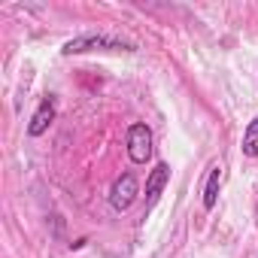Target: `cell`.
I'll list each match as a JSON object with an SVG mask.
<instances>
[{
	"label": "cell",
	"mask_w": 258,
	"mask_h": 258,
	"mask_svg": "<svg viewBox=\"0 0 258 258\" xmlns=\"http://www.w3.org/2000/svg\"><path fill=\"white\" fill-rule=\"evenodd\" d=\"M79 52H134V43H127L121 37H106V34H88L76 37L64 46V55H79Z\"/></svg>",
	"instance_id": "6da1fadb"
},
{
	"label": "cell",
	"mask_w": 258,
	"mask_h": 258,
	"mask_svg": "<svg viewBox=\"0 0 258 258\" xmlns=\"http://www.w3.org/2000/svg\"><path fill=\"white\" fill-rule=\"evenodd\" d=\"M127 158L134 164H146L152 158V131H149V124L137 121V124L127 127Z\"/></svg>",
	"instance_id": "7a4b0ae2"
},
{
	"label": "cell",
	"mask_w": 258,
	"mask_h": 258,
	"mask_svg": "<svg viewBox=\"0 0 258 258\" xmlns=\"http://www.w3.org/2000/svg\"><path fill=\"white\" fill-rule=\"evenodd\" d=\"M137 195H140V185H137L134 173H121V176L112 182V188H109V204H112L115 213H124V210L134 207Z\"/></svg>",
	"instance_id": "3957f363"
},
{
	"label": "cell",
	"mask_w": 258,
	"mask_h": 258,
	"mask_svg": "<svg viewBox=\"0 0 258 258\" xmlns=\"http://www.w3.org/2000/svg\"><path fill=\"white\" fill-rule=\"evenodd\" d=\"M52 121H55V100H52V97H43V100H40V106H37V112L31 115L28 134H31V137H40V134H46Z\"/></svg>",
	"instance_id": "277c9868"
},
{
	"label": "cell",
	"mask_w": 258,
	"mask_h": 258,
	"mask_svg": "<svg viewBox=\"0 0 258 258\" xmlns=\"http://www.w3.org/2000/svg\"><path fill=\"white\" fill-rule=\"evenodd\" d=\"M167 182H170V167L167 164H158L149 173V179H146V213L158 204V198H161V191H164Z\"/></svg>",
	"instance_id": "5b68a950"
},
{
	"label": "cell",
	"mask_w": 258,
	"mask_h": 258,
	"mask_svg": "<svg viewBox=\"0 0 258 258\" xmlns=\"http://www.w3.org/2000/svg\"><path fill=\"white\" fill-rule=\"evenodd\" d=\"M219 188H222V167H213L204 185V210H213L219 201Z\"/></svg>",
	"instance_id": "8992f818"
},
{
	"label": "cell",
	"mask_w": 258,
	"mask_h": 258,
	"mask_svg": "<svg viewBox=\"0 0 258 258\" xmlns=\"http://www.w3.org/2000/svg\"><path fill=\"white\" fill-rule=\"evenodd\" d=\"M243 155L258 158V118H252V121H249L246 134H243Z\"/></svg>",
	"instance_id": "52a82bcc"
}]
</instances>
